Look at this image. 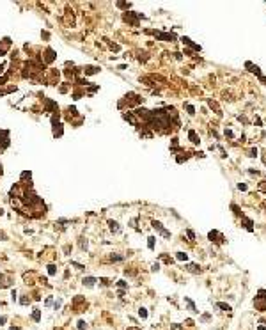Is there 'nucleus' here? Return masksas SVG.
Returning a JSON list of instances; mask_svg holds the SVG:
<instances>
[{
    "mask_svg": "<svg viewBox=\"0 0 266 330\" xmlns=\"http://www.w3.org/2000/svg\"><path fill=\"white\" fill-rule=\"evenodd\" d=\"M115 5H117V7H121V9H129V5H131V4H126V2H117Z\"/></svg>",
    "mask_w": 266,
    "mask_h": 330,
    "instance_id": "nucleus-21",
    "label": "nucleus"
},
{
    "mask_svg": "<svg viewBox=\"0 0 266 330\" xmlns=\"http://www.w3.org/2000/svg\"><path fill=\"white\" fill-rule=\"evenodd\" d=\"M60 305H62V300H60V298H57V302L53 303V309H55V310H59V309H60Z\"/></svg>",
    "mask_w": 266,
    "mask_h": 330,
    "instance_id": "nucleus-25",
    "label": "nucleus"
},
{
    "mask_svg": "<svg viewBox=\"0 0 266 330\" xmlns=\"http://www.w3.org/2000/svg\"><path fill=\"white\" fill-rule=\"evenodd\" d=\"M20 303H21V305H29V303H30V298H29V296H23V298L20 300Z\"/></svg>",
    "mask_w": 266,
    "mask_h": 330,
    "instance_id": "nucleus-24",
    "label": "nucleus"
},
{
    "mask_svg": "<svg viewBox=\"0 0 266 330\" xmlns=\"http://www.w3.org/2000/svg\"><path fill=\"white\" fill-rule=\"evenodd\" d=\"M16 295H18V293H16V289L11 291V296H12V300H16Z\"/></svg>",
    "mask_w": 266,
    "mask_h": 330,
    "instance_id": "nucleus-39",
    "label": "nucleus"
},
{
    "mask_svg": "<svg viewBox=\"0 0 266 330\" xmlns=\"http://www.w3.org/2000/svg\"><path fill=\"white\" fill-rule=\"evenodd\" d=\"M11 330H20V327H11Z\"/></svg>",
    "mask_w": 266,
    "mask_h": 330,
    "instance_id": "nucleus-45",
    "label": "nucleus"
},
{
    "mask_svg": "<svg viewBox=\"0 0 266 330\" xmlns=\"http://www.w3.org/2000/svg\"><path fill=\"white\" fill-rule=\"evenodd\" d=\"M176 259H177V261H186L188 256L185 254V252H177V254H176Z\"/></svg>",
    "mask_w": 266,
    "mask_h": 330,
    "instance_id": "nucleus-17",
    "label": "nucleus"
},
{
    "mask_svg": "<svg viewBox=\"0 0 266 330\" xmlns=\"http://www.w3.org/2000/svg\"><path fill=\"white\" fill-rule=\"evenodd\" d=\"M32 320H34V321H39L41 320V310L39 309H34V312H32Z\"/></svg>",
    "mask_w": 266,
    "mask_h": 330,
    "instance_id": "nucleus-16",
    "label": "nucleus"
},
{
    "mask_svg": "<svg viewBox=\"0 0 266 330\" xmlns=\"http://www.w3.org/2000/svg\"><path fill=\"white\" fill-rule=\"evenodd\" d=\"M185 303H186L188 305V309H190V312H193V314H197L199 310H197V307H195V303H193V302L190 300V298H186V296H185Z\"/></svg>",
    "mask_w": 266,
    "mask_h": 330,
    "instance_id": "nucleus-9",
    "label": "nucleus"
},
{
    "mask_svg": "<svg viewBox=\"0 0 266 330\" xmlns=\"http://www.w3.org/2000/svg\"><path fill=\"white\" fill-rule=\"evenodd\" d=\"M207 105H209V107H211V108L215 110V112H217L218 115H220V114H222V112H220V108H218V105H217V103H215V101H211V100H209V101H207Z\"/></svg>",
    "mask_w": 266,
    "mask_h": 330,
    "instance_id": "nucleus-15",
    "label": "nucleus"
},
{
    "mask_svg": "<svg viewBox=\"0 0 266 330\" xmlns=\"http://www.w3.org/2000/svg\"><path fill=\"white\" fill-rule=\"evenodd\" d=\"M217 307L222 310H225V312H231V305L229 303H224V302H217Z\"/></svg>",
    "mask_w": 266,
    "mask_h": 330,
    "instance_id": "nucleus-14",
    "label": "nucleus"
},
{
    "mask_svg": "<svg viewBox=\"0 0 266 330\" xmlns=\"http://www.w3.org/2000/svg\"><path fill=\"white\" fill-rule=\"evenodd\" d=\"M122 117L128 121L131 126H138V122H137V117H135V114H122Z\"/></svg>",
    "mask_w": 266,
    "mask_h": 330,
    "instance_id": "nucleus-7",
    "label": "nucleus"
},
{
    "mask_svg": "<svg viewBox=\"0 0 266 330\" xmlns=\"http://www.w3.org/2000/svg\"><path fill=\"white\" fill-rule=\"evenodd\" d=\"M170 328H172V330H183V328H181V327H179V325H177V323H174V325H172V327H170Z\"/></svg>",
    "mask_w": 266,
    "mask_h": 330,
    "instance_id": "nucleus-36",
    "label": "nucleus"
},
{
    "mask_svg": "<svg viewBox=\"0 0 266 330\" xmlns=\"http://www.w3.org/2000/svg\"><path fill=\"white\" fill-rule=\"evenodd\" d=\"M209 320H211V316H209V314H204V316L200 318V321H209Z\"/></svg>",
    "mask_w": 266,
    "mask_h": 330,
    "instance_id": "nucleus-35",
    "label": "nucleus"
},
{
    "mask_svg": "<svg viewBox=\"0 0 266 330\" xmlns=\"http://www.w3.org/2000/svg\"><path fill=\"white\" fill-rule=\"evenodd\" d=\"M153 227H154V229H156L158 232L161 234V236H165V238H170V232H168L167 229H163V225H161L160 222H156V220H154V222H153Z\"/></svg>",
    "mask_w": 266,
    "mask_h": 330,
    "instance_id": "nucleus-5",
    "label": "nucleus"
},
{
    "mask_svg": "<svg viewBox=\"0 0 266 330\" xmlns=\"http://www.w3.org/2000/svg\"><path fill=\"white\" fill-rule=\"evenodd\" d=\"M241 224H243V227H245L248 232H254V222H252V218H248V217H241Z\"/></svg>",
    "mask_w": 266,
    "mask_h": 330,
    "instance_id": "nucleus-4",
    "label": "nucleus"
},
{
    "mask_svg": "<svg viewBox=\"0 0 266 330\" xmlns=\"http://www.w3.org/2000/svg\"><path fill=\"white\" fill-rule=\"evenodd\" d=\"M117 286H119V288H128V282H126V280H119Z\"/></svg>",
    "mask_w": 266,
    "mask_h": 330,
    "instance_id": "nucleus-28",
    "label": "nucleus"
},
{
    "mask_svg": "<svg viewBox=\"0 0 266 330\" xmlns=\"http://www.w3.org/2000/svg\"><path fill=\"white\" fill-rule=\"evenodd\" d=\"M231 210L234 211V213H236V215H239V217H243V213H241V211H239V208H238L236 204H232V206H231Z\"/></svg>",
    "mask_w": 266,
    "mask_h": 330,
    "instance_id": "nucleus-22",
    "label": "nucleus"
},
{
    "mask_svg": "<svg viewBox=\"0 0 266 330\" xmlns=\"http://www.w3.org/2000/svg\"><path fill=\"white\" fill-rule=\"evenodd\" d=\"M245 68H248V71H252V73H256L257 76H261V69H259V66H254L252 62H245Z\"/></svg>",
    "mask_w": 266,
    "mask_h": 330,
    "instance_id": "nucleus-8",
    "label": "nucleus"
},
{
    "mask_svg": "<svg viewBox=\"0 0 266 330\" xmlns=\"http://www.w3.org/2000/svg\"><path fill=\"white\" fill-rule=\"evenodd\" d=\"M85 328H87V323H85L83 320H80L78 321V330H85Z\"/></svg>",
    "mask_w": 266,
    "mask_h": 330,
    "instance_id": "nucleus-23",
    "label": "nucleus"
},
{
    "mask_svg": "<svg viewBox=\"0 0 266 330\" xmlns=\"http://www.w3.org/2000/svg\"><path fill=\"white\" fill-rule=\"evenodd\" d=\"M138 316H140L142 320H146V318H147V310L144 309V307H142V309H138Z\"/></svg>",
    "mask_w": 266,
    "mask_h": 330,
    "instance_id": "nucleus-19",
    "label": "nucleus"
},
{
    "mask_svg": "<svg viewBox=\"0 0 266 330\" xmlns=\"http://www.w3.org/2000/svg\"><path fill=\"white\" fill-rule=\"evenodd\" d=\"M44 303H46V305H51V296H48V298H46V302H44Z\"/></svg>",
    "mask_w": 266,
    "mask_h": 330,
    "instance_id": "nucleus-43",
    "label": "nucleus"
},
{
    "mask_svg": "<svg viewBox=\"0 0 266 330\" xmlns=\"http://www.w3.org/2000/svg\"><path fill=\"white\" fill-rule=\"evenodd\" d=\"M55 271H57V270H55V266H48V273H50V275H55Z\"/></svg>",
    "mask_w": 266,
    "mask_h": 330,
    "instance_id": "nucleus-32",
    "label": "nucleus"
},
{
    "mask_svg": "<svg viewBox=\"0 0 266 330\" xmlns=\"http://www.w3.org/2000/svg\"><path fill=\"white\" fill-rule=\"evenodd\" d=\"M248 156H252V158H256V156H257V149H256V147H254V149H250V154H248Z\"/></svg>",
    "mask_w": 266,
    "mask_h": 330,
    "instance_id": "nucleus-31",
    "label": "nucleus"
},
{
    "mask_svg": "<svg viewBox=\"0 0 266 330\" xmlns=\"http://www.w3.org/2000/svg\"><path fill=\"white\" fill-rule=\"evenodd\" d=\"M225 137H229V139H232V137H234V133H232L231 130H225Z\"/></svg>",
    "mask_w": 266,
    "mask_h": 330,
    "instance_id": "nucleus-34",
    "label": "nucleus"
},
{
    "mask_svg": "<svg viewBox=\"0 0 266 330\" xmlns=\"http://www.w3.org/2000/svg\"><path fill=\"white\" fill-rule=\"evenodd\" d=\"M0 174H2V163H0Z\"/></svg>",
    "mask_w": 266,
    "mask_h": 330,
    "instance_id": "nucleus-47",
    "label": "nucleus"
},
{
    "mask_svg": "<svg viewBox=\"0 0 266 330\" xmlns=\"http://www.w3.org/2000/svg\"><path fill=\"white\" fill-rule=\"evenodd\" d=\"M5 80H7V76H2V78H0V85H2V83H4Z\"/></svg>",
    "mask_w": 266,
    "mask_h": 330,
    "instance_id": "nucleus-44",
    "label": "nucleus"
},
{
    "mask_svg": "<svg viewBox=\"0 0 266 330\" xmlns=\"http://www.w3.org/2000/svg\"><path fill=\"white\" fill-rule=\"evenodd\" d=\"M259 296H256V300H254V305H256V309L259 310H266V291L264 289H259L257 293Z\"/></svg>",
    "mask_w": 266,
    "mask_h": 330,
    "instance_id": "nucleus-1",
    "label": "nucleus"
},
{
    "mask_svg": "<svg viewBox=\"0 0 266 330\" xmlns=\"http://www.w3.org/2000/svg\"><path fill=\"white\" fill-rule=\"evenodd\" d=\"M257 330H266V328L264 327H257Z\"/></svg>",
    "mask_w": 266,
    "mask_h": 330,
    "instance_id": "nucleus-46",
    "label": "nucleus"
},
{
    "mask_svg": "<svg viewBox=\"0 0 266 330\" xmlns=\"http://www.w3.org/2000/svg\"><path fill=\"white\" fill-rule=\"evenodd\" d=\"M186 327H193V321H192V320H186Z\"/></svg>",
    "mask_w": 266,
    "mask_h": 330,
    "instance_id": "nucleus-42",
    "label": "nucleus"
},
{
    "mask_svg": "<svg viewBox=\"0 0 266 330\" xmlns=\"http://www.w3.org/2000/svg\"><path fill=\"white\" fill-rule=\"evenodd\" d=\"M259 190L266 193V181H261V183H259Z\"/></svg>",
    "mask_w": 266,
    "mask_h": 330,
    "instance_id": "nucleus-26",
    "label": "nucleus"
},
{
    "mask_svg": "<svg viewBox=\"0 0 266 330\" xmlns=\"http://www.w3.org/2000/svg\"><path fill=\"white\" fill-rule=\"evenodd\" d=\"M99 282H101V286H108V284H110L108 279H99Z\"/></svg>",
    "mask_w": 266,
    "mask_h": 330,
    "instance_id": "nucleus-33",
    "label": "nucleus"
},
{
    "mask_svg": "<svg viewBox=\"0 0 266 330\" xmlns=\"http://www.w3.org/2000/svg\"><path fill=\"white\" fill-rule=\"evenodd\" d=\"M5 321H7V318H5V316H2V318H0V325H4Z\"/></svg>",
    "mask_w": 266,
    "mask_h": 330,
    "instance_id": "nucleus-41",
    "label": "nucleus"
},
{
    "mask_svg": "<svg viewBox=\"0 0 266 330\" xmlns=\"http://www.w3.org/2000/svg\"><path fill=\"white\" fill-rule=\"evenodd\" d=\"M207 238H209V241H215V243H222V241H224L222 232H218V231H209Z\"/></svg>",
    "mask_w": 266,
    "mask_h": 330,
    "instance_id": "nucleus-3",
    "label": "nucleus"
},
{
    "mask_svg": "<svg viewBox=\"0 0 266 330\" xmlns=\"http://www.w3.org/2000/svg\"><path fill=\"white\" fill-rule=\"evenodd\" d=\"M186 234H188V238H190V240H195V234H193V231L186 229Z\"/></svg>",
    "mask_w": 266,
    "mask_h": 330,
    "instance_id": "nucleus-29",
    "label": "nucleus"
},
{
    "mask_svg": "<svg viewBox=\"0 0 266 330\" xmlns=\"http://www.w3.org/2000/svg\"><path fill=\"white\" fill-rule=\"evenodd\" d=\"M188 137H190V142H193V144H199V137H197V133H195L193 130L188 131Z\"/></svg>",
    "mask_w": 266,
    "mask_h": 330,
    "instance_id": "nucleus-13",
    "label": "nucleus"
},
{
    "mask_svg": "<svg viewBox=\"0 0 266 330\" xmlns=\"http://www.w3.org/2000/svg\"><path fill=\"white\" fill-rule=\"evenodd\" d=\"M154 240H156L154 236H149V238H147V247L151 250H154Z\"/></svg>",
    "mask_w": 266,
    "mask_h": 330,
    "instance_id": "nucleus-18",
    "label": "nucleus"
},
{
    "mask_svg": "<svg viewBox=\"0 0 266 330\" xmlns=\"http://www.w3.org/2000/svg\"><path fill=\"white\" fill-rule=\"evenodd\" d=\"M186 110H188V114H190V115H193V114H195V108H193L192 105H186Z\"/></svg>",
    "mask_w": 266,
    "mask_h": 330,
    "instance_id": "nucleus-27",
    "label": "nucleus"
},
{
    "mask_svg": "<svg viewBox=\"0 0 266 330\" xmlns=\"http://www.w3.org/2000/svg\"><path fill=\"white\" fill-rule=\"evenodd\" d=\"M238 190L245 192V190H246V185H245V183H238Z\"/></svg>",
    "mask_w": 266,
    "mask_h": 330,
    "instance_id": "nucleus-30",
    "label": "nucleus"
},
{
    "mask_svg": "<svg viewBox=\"0 0 266 330\" xmlns=\"http://www.w3.org/2000/svg\"><path fill=\"white\" fill-rule=\"evenodd\" d=\"M151 270H153V271H158V270H160V264H158V263H156V264H153V268H151Z\"/></svg>",
    "mask_w": 266,
    "mask_h": 330,
    "instance_id": "nucleus-37",
    "label": "nucleus"
},
{
    "mask_svg": "<svg viewBox=\"0 0 266 330\" xmlns=\"http://www.w3.org/2000/svg\"><path fill=\"white\" fill-rule=\"evenodd\" d=\"M108 225H110V231H112V232H121V227H119V224H117V222L110 220V222H108Z\"/></svg>",
    "mask_w": 266,
    "mask_h": 330,
    "instance_id": "nucleus-10",
    "label": "nucleus"
},
{
    "mask_svg": "<svg viewBox=\"0 0 266 330\" xmlns=\"http://www.w3.org/2000/svg\"><path fill=\"white\" fill-rule=\"evenodd\" d=\"M254 122H256L257 126H261V124H263V122H261V119H259V117H256V119H254Z\"/></svg>",
    "mask_w": 266,
    "mask_h": 330,
    "instance_id": "nucleus-40",
    "label": "nucleus"
},
{
    "mask_svg": "<svg viewBox=\"0 0 266 330\" xmlns=\"http://www.w3.org/2000/svg\"><path fill=\"white\" fill-rule=\"evenodd\" d=\"M181 43H183V44H188L192 50H195V51H200V50H202V48H200V44H195L190 37H181Z\"/></svg>",
    "mask_w": 266,
    "mask_h": 330,
    "instance_id": "nucleus-6",
    "label": "nucleus"
},
{
    "mask_svg": "<svg viewBox=\"0 0 266 330\" xmlns=\"http://www.w3.org/2000/svg\"><path fill=\"white\" fill-rule=\"evenodd\" d=\"M257 78L263 82V85H266V76H263V75H261V76H257Z\"/></svg>",
    "mask_w": 266,
    "mask_h": 330,
    "instance_id": "nucleus-38",
    "label": "nucleus"
},
{
    "mask_svg": "<svg viewBox=\"0 0 266 330\" xmlns=\"http://www.w3.org/2000/svg\"><path fill=\"white\" fill-rule=\"evenodd\" d=\"M186 270H188V271H192V273H200V268H199L197 264H193V263L186 264Z\"/></svg>",
    "mask_w": 266,
    "mask_h": 330,
    "instance_id": "nucleus-12",
    "label": "nucleus"
},
{
    "mask_svg": "<svg viewBox=\"0 0 266 330\" xmlns=\"http://www.w3.org/2000/svg\"><path fill=\"white\" fill-rule=\"evenodd\" d=\"M94 284H96V279L94 277H85L83 279V286H87V288H92Z\"/></svg>",
    "mask_w": 266,
    "mask_h": 330,
    "instance_id": "nucleus-11",
    "label": "nucleus"
},
{
    "mask_svg": "<svg viewBox=\"0 0 266 330\" xmlns=\"http://www.w3.org/2000/svg\"><path fill=\"white\" fill-rule=\"evenodd\" d=\"M85 73H87V75H92V73H98V68H92V66H87V68H85Z\"/></svg>",
    "mask_w": 266,
    "mask_h": 330,
    "instance_id": "nucleus-20",
    "label": "nucleus"
},
{
    "mask_svg": "<svg viewBox=\"0 0 266 330\" xmlns=\"http://www.w3.org/2000/svg\"><path fill=\"white\" fill-rule=\"evenodd\" d=\"M156 36L158 41H176V34H170V32H153Z\"/></svg>",
    "mask_w": 266,
    "mask_h": 330,
    "instance_id": "nucleus-2",
    "label": "nucleus"
}]
</instances>
